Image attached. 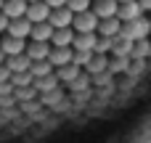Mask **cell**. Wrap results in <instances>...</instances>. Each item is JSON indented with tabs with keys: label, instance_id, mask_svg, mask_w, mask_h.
I'll return each instance as SVG.
<instances>
[{
	"label": "cell",
	"instance_id": "5b68a950",
	"mask_svg": "<svg viewBox=\"0 0 151 143\" xmlns=\"http://www.w3.org/2000/svg\"><path fill=\"white\" fill-rule=\"evenodd\" d=\"M72 11H66V8H56V11H50L48 13V24H50V29H72Z\"/></svg>",
	"mask_w": 151,
	"mask_h": 143
},
{
	"label": "cell",
	"instance_id": "9a60e30c",
	"mask_svg": "<svg viewBox=\"0 0 151 143\" xmlns=\"http://www.w3.org/2000/svg\"><path fill=\"white\" fill-rule=\"evenodd\" d=\"M5 29H8V19H5V16L0 13V37L5 34Z\"/></svg>",
	"mask_w": 151,
	"mask_h": 143
},
{
	"label": "cell",
	"instance_id": "3957f363",
	"mask_svg": "<svg viewBox=\"0 0 151 143\" xmlns=\"http://www.w3.org/2000/svg\"><path fill=\"white\" fill-rule=\"evenodd\" d=\"M141 16H146V13L138 8L135 0H130V3H119V5H117V21H119V24L135 21V19H141Z\"/></svg>",
	"mask_w": 151,
	"mask_h": 143
},
{
	"label": "cell",
	"instance_id": "52a82bcc",
	"mask_svg": "<svg viewBox=\"0 0 151 143\" xmlns=\"http://www.w3.org/2000/svg\"><path fill=\"white\" fill-rule=\"evenodd\" d=\"M90 11H93V16H96L98 21H104V19H117V3H114V0H96V3H90Z\"/></svg>",
	"mask_w": 151,
	"mask_h": 143
},
{
	"label": "cell",
	"instance_id": "7c38bea8",
	"mask_svg": "<svg viewBox=\"0 0 151 143\" xmlns=\"http://www.w3.org/2000/svg\"><path fill=\"white\" fill-rule=\"evenodd\" d=\"M117 143H149V127H146V122H141L135 130H130L125 138H119Z\"/></svg>",
	"mask_w": 151,
	"mask_h": 143
},
{
	"label": "cell",
	"instance_id": "e0dca14e",
	"mask_svg": "<svg viewBox=\"0 0 151 143\" xmlns=\"http://www.w3.org/2000/svg\"><path fill=\"white\" fill-rule=\"evenodd\" d=\"M114 3H117V5H119V3H130V0H114Z\"/></svg>",
	"mask_w": 151,
	"mask_h": 143
},
{
	"label": "cell",
	"instance_id": "30bf717a",
	"mask_svg": "<svg viewBox=\"0 0 151 143\" xmlns=\"http://www.w3.org/2000/svg\"><path fill=\"white\" fill-rule=\"evenodd\" d=\"M50 37H53V29H50L48 21L32 24V29H29V42H48V45H50Z\"/></svg>",
	"mask_w": 151,
	"mask_h": 143
},
{
	"label": "cell",
	"instance_id": "277c9868",
	"mask_svg": "<svg viewBox=\"0 0 151 143\" xmlns=\"http://www.w3.org/2000/svg\"><path fill=\"white\" fill-rule=\"evenodd\" d=\"M48 13H50V8H48L42 0H37V3H29V5H27L24 19H27L29 24H42V21H48Z\"/></svg>",
	"mask_w": 151,
	"mask_h": 143
},
{
	"label": "cell",
	"instance_id": "ba28073f",
	"mask_svg": "<svg viewBox=\"0 0 151 143\" xmlns=\"http://www.w3.org/2000/svg\"><path fill=\"white\" fill-rule=\"evenodd\" d=\"M24 11H27V3H24V0H3V8H0V13H3L8 21L24 19Z\"/></svg>",
	"mask_w": 151,
	"mask_h": 143
},
{
	"label": "cell",
	"instance_id": "2e32d148",
	"mask_svg": "<svg viewBox=\"0 0 151 143\" xmlns=\"http://www.w3.org/2000/svg\"><path fill=\"white\" fill-rule=\"evenodd\" d=\"M135 3H138V8H141L143 13H146V11L151 8V0H135Z\"/></svg>",
	"mask_w": 151,
	"mask_h": 143
},
{
	"label": "cell",
	"instance_id": "9c48e42d",
	"mask_svg": "<svg viewBox=\"0 0 151 143\" xmlns=\"http://www.w3.org/2000/svg\"><path fill=\"white\" fill-rule=\"evenodd\" d=\"M119 29H122V24H119L117 19H104V21H98L96 34H98V37H106V40H114V37L119 34Z\"/></svg>",
	"mask_w": 151,
	"mask_h": 143
},
{
	"label": "cell",
	"instance_id": "5bb4252c",
	"mask_svg": "<svg viewBox=\"0 0 151 143\" xmlns=\"http://www.w3.org/2000/svg\"><path fill=\"white\" fill-rule=\"evenodd\" d=\"M50 11H56V8H66V0H42Z\"/></svg>",
	"mask_w": 151,
	"mask_h": 143
},
{
	"label": "cell",
	"instance_id": "ffe728a7",
	"mask_svg": "<svg viewBox=\"0 0 151 143\" xmlns=\"http://www.w3.org/2000/svg\"><path fill=\"white\" fill-rule=\"evenodd\" d=\"M93 3H96V0H93Z\"/></svg>",
	"mask_w": 151,
	"mask_h": 143
},
{
	"label": "cell",
	"instance_id": "d6986e66",
	"mask_svg": "<svg viewBox=\"0 0 151 143\" xmlns=\"http://www.w3.org/2000/svg\"><path fill=\"white\" fill-rule=\"evenodd\" d=\"M0 8H3V0H0Z\"/></svg>",
	"mask_w": 151,
	"mask_h": 143
},
{
	"label": "cell",
	"instance_id": "4fadbf2b",
	"mask_svg": "<svg viewBox=\"0 0 151 143\" xmlns=\"http://www.w3.org/2000/svg\"><path fill=\"white\" fill-rule=\"evenodd\" d=\"M90 3L93 0H66V11H72V16H77V13L90 11Z\"/></svg>",
	"mask_w": 151,
	"mask_h": 143
},
{
	"label": "cell",
	"instance_id": "8fae6325",
	"mask_svg": "<svg viewBox=\"0 0 151 143\" xmlns=\"http://www.w3.org/2000/svg\"><path fill=\"white\" fill-rule=\"evenodd\" d=\"M74 42V29H53L50 48H72Z\"/></svg>",
	"mask_w": 151,
	"mask_h": 143
},
{
	"label": "cell",
	"instance_id": "7a4b0ae2",
	"mask_svg": "<svg viewBox=\"0 0 151 143\" xmlns=\"http://www.w3.org/2000/svg\"><path fill=\"white\" fill-rule=\"evenodd\" d=\"M96 27H98V19L93 16V11L77 13V16L72 19V29H74V34H96Z\"/></svg>",
	"mask_w": 151,
	"mask_h": 143
},
{
	"label": "cell",
	"instance_id": "6da1fadb",
	"mask_svg": "<svg viewBox=\"0 0 151 143\" xmlns=\"http://www.w3.org/2000/svg\"><path fill=\"white\" fill-rule=\"evenodd\" d=\"M149 19L146 16H141V19H135V21H127V24H122V29H119V34L122 37H127L130 42H141V40H146L149 37Z\"/></svg>",
	"mask_w": 151,
	"mask_h": 143
},
{
	"label": "cell",
	"instance_id": "ac0fdd59",
	"mask_svg": "<svg viewBox=\"0 0 151 143\" xmlns=\"http://www.w3.org/2000/svg\"><path fill=\"white\" fill-rule=\"evenodd\" d=\"M24 3H27V5H29V3H37V0H24Z\"/></svg>",
	"mask_w": 151,
	"mask_h": 143
},
{
	"label": "cell",
	"instance_id": "8992f818",
	"mask_svg": "<svg viewBox=\"0 0 151 143\" xmlns=\"http://www.w3.org/2000/svg\"><path fill=\"white\" fill-rule=\"evenodd\" d=\"M29 29H32V24H29L27 19H13V21H8L5 34L13 37V40H24V42H29Z\"/></svg>",
	"mask_w": 151,
	"mask_h": 143
}]
</instances>
